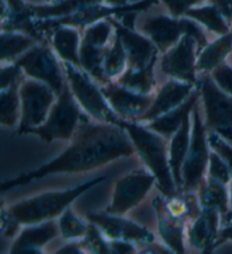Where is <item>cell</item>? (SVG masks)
Wrapping results in <instances>:
<instances>
[{
    "label": "cell",
    "instance_id": "6da1fadb",
    "mask_svg": "<svg viewBox=\"0 0 232 254\" xmlns=\"http://www.w3.org/2000/svg\"><path fill=\"white\" fill-rule=\"evenodd\" d=\"M136 149L123 127L107 123L80 122L72 137V143L64 152L48 164L32 172L22 174L1 184V190L29 184L30 182L57 173H86L115 161L132 157Z\"/></svg>",
    "mask_w": 232,
    "mask_h": 254
},
{
    "label": "cell",
    "instance_id": "7a4b0ae2",
    "mask_svg": "<svg viewBox=\"0 0 232 254\" xmlns=\"http://www.w3.org/2000/svg\"><path fill=\"white\" fill-rule=\"evenodd\" d=\"M120 127L126 129L141 160L156 178V188L164 197L178 192L170 164L167 138L148 129L143 124L123 119Z\"/></svg>",
    "mask_w": 232,
    "mask_h": 254
},
{
    "label": "cell",
    "instance_id": "3957f363",
    "mask_svg": "<svg viewBox=\"0 0 232 254\" xmlns=\"http://www.w3.org/2000/svg\"><path fill=\"white\" fill-rule=\"evenodd\" d=\"M107 178V176L96 177L74 189L39 194L11 204L7 209L2 208L1 212L6 213L18 225L29 226L52 220L56 217L61 216V213L82 194L86 193Z\"/></svg>",
    "mask_w": 232,
    "mask_h": 254
},
{
    "label": "cell",
    "instance_id": "277c9868",
    "mask_svg": "<svg viewBox=\"0 0 232 254\" xmlns=\"http://www.w3.org/2000/svg\"><path fill=\"white\" fill-rule=\"evenodd\" d=\"M80 105L73 95L69 84L66 83L62 92L58 95L56 102L42 125L27 130L25 134H34L43 141L56 140L69 141L76 130L81 118Z\"/></svg>",
    "mask_w": 232,
    "mask_h": 254
},
{
    "label": "cell",
    "instance_id": "5b68a950",
    "mask_svg": "<svg viewBox=\"0 0 232 254\" xmlns=\"http://www.w3.org/2000/svg\"><path fill=\"white\" fill-rule=\"evenodd\" d=\"M191 135L190 144L183 166V190L184 192H197L199 186L205 180L210 148L206 127L199 113L198 102L191 111Z\"/></svg>",
    "mask_w": 232,
    "mask_h": 254
},
{
    "label": "cell",
    "instance_id": "8992f818",
    "mask_svg": "<svg viewBox=\"0 0 232 254\" xmlns=\"http://www.w3.org/2000/svg\"><path fill=\"white\" fill-rule=\"evenodd\" d=\"M64 69L70 90L78 105L97 122L120 126L123 118L111 108L101 89L94 85L73 64L66 62Z\"/></svg>",
    "mask_w": 232,
    "mask_h": 254
},
{
    "label": "cell",
    "instance_id": "52a82bcc",
    "mask_svg": "<svg viewBox=\"0 0 232 254\" xmlns=\"http://www.w3.org/2000/svg\"><path fill=\"white\" fill-rule=\"evenodd\" d=\"M22 102V116L18 133L25 134L27 130L42 125L57 100V94L51 87L38 79L30 78L19 85Z\"/></svg>",
    "mask_w": 232,
    "mask_h": 254
},
{
    "label": "cell",
    "instance_id": "ba28073f",
    "mask_svg": "<svg viewBox=\"0 0 232 254\" xmlns=\"http://www.w3.org/2000/svg\"><path fill=\"white\" fill-rule=\"evenodd\" d=\"M199 90L205 109L206 129L232 142V95L220 89L210 75H204L200 79Z\"/></svg>",
    "mask_w": 232,
    "mask_h": 254
},
{
    "label": "cell",
    "instance_id": "9c48e42d",
    "mask_svg": "<svg viewBox=\"0 0 232 254\" xmlns=\"http://www.w3.org/2000/svg\"><path fill=\"white\" fill-rule=\"evenodd\" d=\"M154 184L156 178L151 172L139 170L120 177L115 184L111 203L104 212L125 216L146 197Z\"/></svg>",
    "mask_w": 232,
    "mask_h": 254
},
{
    "label": "cell",
    "instance_id": "30bf717a",
    "mask_svg": "<svg viewBox=\"0 0 232 254\" xmlns=\"http://www.w3.org/2000/svg\"><path fill=\"white\" fill-rule=\"evenodd\" d=\"M15 64L29 77L48 84L57 97L64 90L66 82L62 71L48 46H39L27 50Z\"/></svg>",
    "mask_w": 232,
    "mask_h": 254
},
{
    "label": "cell",
    "instance_id": "8fae6325",
    "mask_svg": "<svg viewBox=\"0 0 232 254\" xmlns=\"http://www.w3.org/2000/svg\"><path fill=\"white\" fill-rule=\"evenodd\" d=\"M197 42L188 34H184L175 47H172L163 56L161 62V69L168 76L178 81L196 83L195 69V48Z\"/></svg>",
    "mask_w": 232,
    "mask_h": 254
},
{
    "label": "cell",
    "instance_id": "7c38bea8",
    "mask_svg": "<svg viewBox=\"0 0 232 254\" xmlns=\"http://www.w3.org/2000/svg\"><path fill=\"white\" fill-rule=\"evenodd\" d=\"M90 222L96 225L103 235L110 240H123L133 243H149L154 242V235L147 228L136 222L128 220L123 216L107 212L89 213Z\"/></svg>",
    "mask_w": 232,
    "mask_h": 254
},
{
    "label": "cell",
    "instance_id": "4fadbf2b",
    "mask_svg": "<svg viewBox=\"0 0 232 254\" xmlns=\"http://www.w3.org/2000/svg\"><path fill=\"white\" fill-rule=\"evenodd\" d=\"M101 91L111 108L121 118L131 122H135L146 113L155 98V94L153 93L144 95L134 92L117 82H108L104 86H101Z\"/></svg>",
    "mask_w": 232,
    "mask_h": 254
},
{
    "label": "cell",
    "instance_id": "5bb4252c",
    "mask_svg": "<svg viewBox=\"0 0 232 254\" xmlns=\"http://www.w3.org/2000/svg\"><path fill=\"white\" fill-rule=\"evenodd\" d=\"M153 2H155V0H143V1H139L137 3H134V5H128V6H115V7H103L99 6L96 3H92V5L85 6L81 8L80 10H77L76 13H74L69 16H65V17H61L59 19H48V21L42 24L40 30L43 27H49V29H52L53 26L57 25H66V26H76V25H86V24H92L95 23L99 19L110 17L112 15H117L120 13H124V11H139V10H145L147 7L152 5Z\"/></svg>",
    "mask_w": 232,
    "mask_h": 254
},
{
    "label": "cell",
    "instance_id": "9a60e30c",
    "mask_svg": "<svg viewBox=\"0 0 232 254\" xmlns=\"http://www.w3.org/2000/svg\"><path fill=\"white\" fill-rule=\"evenodd\" d=\"M192 85L194 84H191V83L178 81V79L169 81L155 94L154 100H153V103L146 113H144L137 118L135 123L147 124V123L169 113L170 110L177 108L183 102L186 101L194 91Z\"/></svg>",
    "mask_w": 232,
    "mask_h": 254
},
{
    "label": "cell",
    "instance_id": "2e32d148",
    "mask_svg": "<svg viewBox=\"0 0 232 254\" xmlns=\"http://www.w3.org/2000/svg\"><path fill=\"white\" fill-rule=\"evenodd\" d=\"M110 23L116 27V33L123 42L126 55H127L128 68L141 69L148 66L153 59L156 58V46L145 37L133 32V30L124 26L115 19H110Z\"/></svg>",
    "mask_w": 232,
    "mask_h": 254
},
{
    "label": "cell",
    "instance_id": "e0dca14e",
    "mask_svg": "<svg viewBox=\"0 0 232 254\" xmlns=\"http://www.w3.org/2000/svg\"><path fill=\"white\" fill-rule=\"evenodd\" d=\"M220 219L221 216L218 210L210 206H202L199 216L189 224L187 232L189 243L204 253L213 251V246L220 230Z\"/></svg>",
    "mask_w": 232,
    "mask_h": 254
},
{
    "label": "cell",
    "instance_id": "ac0fdd59",
    "mask_svg": "<svg viewBox=\"0 0 232 254\" xmlns=\"http://www.w3.org/2000/svg\"><path fill=\"white\" fill-rule=\"evenodd\" d=\"M158 217V229L162 241L175 253H185V222L172 216L166 205V198L156 195L152 202Z\"/></svg>",
    "mask_w": 232,
    "mask_h": 254
},
{
    "label": "cell",
    "instance_id": "d6986e66",
    "mask_svg": "<svg viewBox=\"0 0 232 254\" xmlns=\"http://www.w3.org/2000/svg\"><path fill=\"white\" fill-rule=\"evenodd\" d=\"M140 30L163 53L175 47L184 35L182 19L163 15L147 18Z\"/></svg>",
    "mask_w": 232,
    "mask_h": 254
},
{
    "label": "cell",
    "instance_id": "ffe728a7",
    "mask_svg": "<svg viewBox=\"0 0 232 254\" xmlns=\"http://www.w3.org/2000/svg\"><path fill=\"white\" fill-rule=\"evenodd\" d=\"M60 234L59 224L52 220L43 221L40 224L29 225L22 230L9 250L10 253H41L43 248L51 240Z\"/></svg>",
    "mask_w": 232,
    "mask_h": 254
},
{
    "label": "cell",
    "instance_id": "44dd1931",
    "mask_svg": "<svg viewBox=\"0 0 232 254\" xmlns=\"http://www.w3.org/2000/svg\"><path fill=\"white\" fill-rule=\"evenodd\" d=\"M190 114L185 117L182 126L172 135L171 142L169 144V164L178 192L183 190V166L190 144Z\"/></svg>",
    "mask_w": 232,
    "mask_h": 254
},
{
    "label": "cell",
    "instance_id": "7402d4cb",
    "mask_svg": "<svg viewBox=\"0 0 232 254\" xmlns=\"http://www.w3.org/2000/svg\"><path fill=\"white\" fill-rule=\"evenodd\" d=\"M200 97V90H194L191 94L188 97V99L182 105L177 107V108L172 109L169 113L162 115L159 118L154 119V121L147 123L144 126L147 127L148 129L153 130V132L162 135L166 138L172 137L179 127L182 126L185 117L188 114H190L196 103L198 102V99Z\"/></svg>",
    "mask_w": 232,
    "mask_h": 254
},
{
    "label": "cell",
    "instance_id": "603a6c76",
    "mask_svg": "<svg viewBox=\"0 0 232 254\" xmlns=\"http://www.w3.org/2000/svg\"><path fill=\"white\" fill-rule=\"evenodd\" d=\"M226 186L221 182L206 176L197 190L200 205L218 210L221 219L230 217L229 196Z\"/></svg>",
    "mask_w": 232,
    "mask_h": 254
},
{
    "label": "cell",
    "instance_id": "cb8c5ba5",
    "mask_svg": "<svg viewBox=\"0 0 232 254\" xmlns=\"http://www.w3.org/2000/svg\"><path fill=\"white\" fill-rule=\"evenodd\" d=\"M52 43L57 54L65 62L80 67V37L76 30L66 25L53 26Z\"/></svg>",
    "mask_w": 232,
    "mask_h": 254
},
{
    "label": "cell",
    "instance_id": "d4e9b609",
    "mask_svg": "<svg viewBox=\"0 0 232 254\" xmlns=\"http://www.w3.org/2000/svg\"><path fill=\"white\" fill-rule=\"evenodd\" d=\"M109 48L96 47L91 42L82 40L80 47V62L84 70L92 77L96 78L101 83H108V78L104 73V59Z\"/></svg>",
    "mask_w": 232,
    "mask_h": 254
},
{
    "label": "cell",
    "instance_id": "484cf974",
    "mask_svg": "<svg viewBox=\"0 0 232 254\" xmlns=\"http://www.w3.org/2000/svg\"><path fill=\"white\" fill-rule=\"evenodd\" d=\"M166 198V205L172 216L183 220L185 224H191L202 211L198 195L191 192H177L175 195Z\"/></svg>",
    "mask_w": 232,
    "mask_h": 254
},
{
    "label": "cell",
    "instance_id": "4316f807",
    "mask_svg": "<svg viewBox=\"0 0 232 254\" xmlns=\"http://www.w3.org/2000/svg\"><path fill=\"white\" fill-rule=\"evenodd\" d=\"M155 62L156 58L153 59L148 66L141 69L127 68V70L117 79V83L136 93L144 95L152 94L155 86L154 71H153Z\"/></svg>",
    "mask_w": 232,
    "mask_h": 254
},
{
    "label": "cell",
    "instance_id": "83f0119b",
    "mask_svg": "<svg viewBox=\"0 0 232 254\" xmlns=\"http://www.w3.org/2000/svg\"><path fill=\"white\" fill-rule=\"evenodd\" d=\"M232 50V32L224 34L219 40L206 46L200 53L197 62V69L213 70L223 64V61Z\"/></svg>",
    "mask_w": 232,
    "mask_h": 254
},
{
    "label": "cell",
    "instance_id": "f1b7e54d",
    "mask_svg": "<svg viewBox=\"0 0 232 254\" xmlns=\"http://www.w3.org/2000/svg\"><path fill=\"white\" fill-rule=\"evenodd\" d=\"M19 85H11L1 90L0 94V106L1 115L0 123L7 127H14L22 116V102L19 95Z\"/></svg>",
    "mask_w": 232,
    "mask_h": 254
},
{
    "label": "cell",
    "instance_id": "f546056e",
    "mask_svg": "<svg viewBox=\"0 0 232 254\" xmlns=\"http://www.w3.org/2000/svg\"><path fill=\"white\" fill-rule=\"evenodd\" d=\"M101 0H60L51 6H30L33 16L38 18L65 17L69 16L85 6L97 3Z\"/></svg>",
    "mask_w": 232,
    "mask_h": 254
},
{
    "label": "cell",
    "instance_id": "4dcf8cb0",
    "mask_svg": "<svg viewBox=\"0 0 232 254\" xmlns=\"http://www.w3.org/2000/svg\"><path fill=\"white\" fill-rule=\"evenodd\" d=\"M185 15L187 17H191L200 22L203 25H205L208 30L213 31L220 35H224L229 33V26L226 23V19L220 14V11L216 9L214 5L206 6L202 8H190L187 10Z\"/></svg>",
    "mask_w": 232,
    "mask_h": 254
},
{
    "label": "cell",
    "instance_id": "1f68e13d",
    "mask_svg": "<svg viewBox=\"0 0 232 254\" xmlns=\"http://www.w3.org/2000/svg\"><path fill=\"white\" fill-rule=\"evenodd\" d=\"M37 42L30 35H23L15 32H2L1 34V59L2 61H11L17 57L25 50H29Z\"/></svg>",
    "mask_w": 232,
    "mask_h": 254
},
{
    "label": "cell",
    "instance_id": "d6a6232c",
    "mask_svg": "<svg viewBox=\"0 0 232 254\" xmlns=\"http://www.w3.org/2000/svg\"><path fill=\"white\" fill-rule=\"evenodd\" d=\"M125 65H127V55H126L125 48L123 42L119 38V35H116L115 43L110 48L104 59V73L107 78H111L118 76L121 74V71L125 68Z\"/></svg>",
    "mask_w": 232,
    "mask_h": 254
},
{
    "label": "cell",
    "instance_id": "836d02e7",
    "mask_svg": "<svg viewBox=\"0 0 232 254\" xmlns=\"http://www.w3.org/2000/svg\"><path fill=\"white\" fill-rule=\"evenodd\" d=\"M58 224L59 229H60V235L65 240H75V238L84 237L89 228V225H86L80 218H77L69 206L61 213Z\"/></svg>",
    "mask_w": 232,
    "mask_h": 254
},
{
    "label": "cell",
    "instance_id": "e575fe53",
    "mask_svg": "<svg viewBox=\"0 0 232 254\" xmlns=\"http://www.w3.org/2000/svg\"><path fill=\"white\" fill-rule=\"evenodd\" d=\"M105 236L101 232L100 228L96 225L90 222L88 232H86L83 240L81 241L85 252L91 253H111L110 251V245L105 241Z\"/></svg>",
    "mask_w": 232,
    "mask_h": 254
},
{
    "label": "cell",
    "instance_id": "d590c367",
    "mask_svg": "<svg viewBox=\"0 0 232 254\" xmlns=\"http://www.w3.org/2000/svg\"><path fill=\"white\" fill-rule=\"evenodd\" d=\"M207 176H210L214 180L221 182L222 184H229L232 180V175L228 167L227 162L223 160L222 157L219 153H216L214 150L211 151L210 160H208L207 167Z\"/></svg>",
    "mask_w": 232,
    "mask_h": 254
},
{
    "label": "cell",
    "instance_id": "8d00e7d4",
    "mask_svg": "<svg viewBox=\"0 0 232 254\" xmlns=\"http://www.w3.org/2000/svg\"><path fill=\"white\" fill-rule=\"evenodd\" d=\"M110 33H111V25L108 22H97L90 26L85 32L84 40L91 42L96 47H105L107 45Z\"/></svg>",
    "mask_w": 232,
    "mask_h": 254
},
{
    "label": "cell",
    "instance_id": "74e56055",
    "mask_svg": "<svg viewBox=\"0 0 232 254\" xmlns=\"http://www.w3.org/2000/svg\"><path fill=\"white\" fill-rule=\"evenodd\" d=\"M207 137L210 148L222 157L223 160L227 162L232 175V145L230 143H228L223 136H221L219 133L213 132V130H210Z\"/></svg>",
    "mask_w": 232,
    "mask_h": 254
},
{
    "label": "cell",
    "instance_id": "f35d334b",
    "mask_svg": "<svg viewBox=\"0 0 232 254\" xmlns=\"http://www.w3.org/2000/svg\"><path fill=\"white\" fill-rule=\"evenodd\" d=\"M212 77L224 92L232 95V68L227 64H221L212 70Z\"/></svg>",
    "mask_w": 232,
    "mask_h": 254
},
{
    "label": "cell",
    "instance_id": "ab89813d",
    "mask_svg": "<svg viewBox=\"0 0 232 254\" xmlns=\"http://www.w3.org/2000/svg\"><path fill=\"white\" fill-rule=\"evenodd\" d=\"M23 69L16 64L13 66L2 67L1 70V90L11 85H21Z\"/></svg>",
    "mask_w": 232,
    "mask_h": 254
},
{
    "label": "cell",
    "instance_id": "60d3db41",
    "mask_svg": "<svg viewBox=\"0 0 232 254\" xmlns=\"http://www.w3.org/2000/svg\"><path fill=\"white\" fill-rule=\"evenodd\" d=\"M182 25H183V30H184V34H188L190 37L194 38L197 42L198 48H205L206 47V38L204 35L203 31L200 27L196 24L194 21H190V19L187 18H183L182 19Z\"/></svg>",
    "mask_w": 232,
    "mask_h": 254
},
{
    "label": "cell",
    "instance_id": "b9f144b4",
    "mask_svg": "<svg viewBox=\"0 0 232 254\" xmlns=\"http://www.w3.org/2000/svg\"><path fill=\"white\" fill-rule=\"evenodd\" d=\"M162 1L168 7L170 14L174 17H178L180 15H185L192 5L199 2L200 0H162Z\"/></svg>",
    "mask_w": 232,
    "mask_h": 254
},
{
    "label": "cell",
    "instance_id": "7bdbcfd3",
    "mask_svg": "<svg viewBox=\"0 0 232 254\" xmlns=\"http://www.w3.org/2000/svg\"><path fill=\"white\" fill-rule=\"evenodd\" d=\"M110 251L111 253H119V254H129L136 253L137 250L134 246L133 242L123 241V240H110Z\"/></svg>",
    "mask_w": 232,
    "mask_h": 254
},
{
    "label": "cell",
    "instance_id": "ee69618b",
    "mask_svg": "<svg viewBox=\"0 0 232 254\" xmlns=\"http://www.w3.org/2000/svg\"><path fill=\"white\" fill-rule=\"evenodd\" d=\"M212 3L228 22H232V0H211Z\"/></svg>",
    "mask_w": 232,
    "mask_h": 254
},
{
    "label": "cell",
    "instance_id": "f6af8a7d",
    "mask_svg": "<svg viewBox=\"0 0 232 254\" xmlns=\"http://www.w3.org/2000/svg\"><path fill=\"white\" fill-rule=\"evenodd\" d=\"M144 244V250H141V253H172V250L169 249L168 246H162L160 244H155L153 242H149V243H143Z\"/></svg>",
    "mask_w": 232,
    "mask_h": 254
},
{
    "label": "cell",
    "instance_id": "bcb514c9",
    "mask_svg": "<svg viewBox=\"0 0 232 254\" xmlns=\"http://www.w3.org/2000/svg\"><path fill=\"white\" fill-rule=\"evenodd\" d=\"M226 241H232V224L228 225L226 227H223L219 230L218 238H216L213 249L216 248L218 245L222 244L223 242Z\"/></svg>",
    "mask_w": 232,
    "mask_h": 254
},
{
    "label": "cell",
    "instance_id": "7dc6e473",
    "mask_svg": "<svg viewBox=\"0 0 232 254\" xmlns=\"http://www.w3.org/2000/svg\"><path fill=\"white\" fill-rule=\"evenodd\" d=\"M84 249L81 242H70V243L59 249L57 253H84Z\"/></svg>",
    "mask_w": 232,
    "mask_h": 254
},
{
    "label": "cell",
    "instance_id": "c3c4849f",
    "mask_svg": "<svg viewBox=\"0 0 232 254\" xmlns=\"http://www.w3.org/2000/svg\"><path fill=\"white\" fill-rule=\"evenodd\" d=\"M108 2L115 6H124V3L127 2V0H108Z\"/></svg>",
    "mask_w": 232,
    "mask_h": 254
},
{
    "label": "cell",
    "instance_id": "681fc988",
    "mask_svg": "<svg viewBox=\"0 0 232 254\" xmlns=\"http://www.w3.org/2000/svg\"><path fill=\"white\" fill-rule=\"evenodd\" d=\"M231 210H230V218H231V220H232V182H231Z\"/></svg>",
    "mask_w": 232,
    "mask_h": 254
},
{
    "label": "cell",
    "instance_id": "f907efd6",
    "mask_svg": "<svg viewBox=\"0 0 232 254\" xmlns=\"http://www.w3.org/2000/svg\"><path fill=\"white\" fill-rule=\"evenodd\" d=\"M129 1H135V0H129Z\"/></svg>",
    "mask_w": 232,
    "mask_h": 254
},
{
    "label": "cell",
    "instance_id": "816d5d0a",
    "mask_svg": "<svg viewBox=\"0 0 232 254\" xmlns=\"http://www.w3.org/2000/svg\"><path fill=\"white\" fill-rule=\"evenodd\" d=\"M56 1H60V0H56Z\"/></svg>",
    "mask_w": 232,
    "mask_h": 254
}]
</instances>
